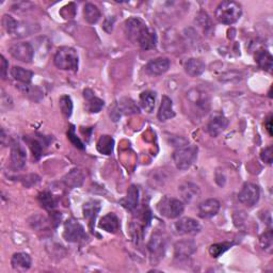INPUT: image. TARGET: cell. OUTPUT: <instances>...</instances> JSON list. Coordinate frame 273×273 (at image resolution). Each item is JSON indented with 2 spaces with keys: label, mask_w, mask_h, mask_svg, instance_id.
<instances>
[{
  "label": "cell",
  "mask_w": 273,
  "mask_h": 273,
  "mask_svg": "<svg viewBox=\"0 0 273 273\" xmlns=\"http://www.w3.org/2000/svg\"><path fill=\"white\" fill-rule=\"evenodd\" d=\"M157 116L160 122H166L168 119L175 116V112H174L173 109V102L171 98H169L166 95L162 96V101Z\"/></svg>",
  "instance_id": "7402d4cb"
},
{
  "label": "cell",
  "mask_w": 273,
  "mask_h": 273,
  "mask_svg": "<svg viewBox=\"0 0 273 273\" xmlns=\"http://www.w3.org/2000/svg\"><path fill=\"white\" fill-rule=\"evenodd\" d=\"M60 109L65 117H70L73 112V102L72 98L68 95H63L60 98Z\"/></svg>",
  "instance_id": "836d02e7"
},
{
  "label": "cell",
  "mask_w": 273,
  "mask_h": 273,
  "mask_svg": "<svg viewBox=\"0 0 273 273\" xmlns=\"http://www.w3.org/2000/svg\"><path fill=\"white\" fill-rule=\"evenodd\" d=\"M98 225H100V227L103 228L104 231L115 234L119 228V220L115 214L109 213L102 218Z\"/></svg>",
  "instance_id": "603a6c76"
},
{
  "label": "cell",
  "mask_w": 273,
  "mask_h": 273,
  "mask_svg": "<svg viewBox=\"0 0 273 273\" xmlns=\"http://www.w3.org/2000/svg\"><path fill=\"white\" fill-rule=\"evenodd\" d=\"M83 16L89 24H96L97 21L100 20L102 14L100 9H98L95 5L86 4L83 9Z\"/></svg>",
  "instance_id": "1f68e13d"
},
{
  "label": "cell",
  "mask_w": 273,
  "mask_h": 273,
  "mask_svg": "<svg viewBox=\"0 0 273 273\" xmlns=\"http://www.w3.org/2000/svg\"><path fill=\"white\" fill-rule=\"evenodd\" d=\"M122 204L129 211H134L137 208L139 204V188L137 186H130L126 198L122 201Z\"/></svg>",
  "instance_id": "cb8c5ba5"
},
{
  "label": "cell",
  "mask_w": 273,
  "mask_h": 273,
  "mask_svg": "<svg viewBox=\"0 0 273 273\" xmlns=\"http://www.w3.org/2000/svg\"><path fill=\"white\" fill-rule=\"evenodd\" d=\"M147 28L148 27L143 23V21L137 17L127 19L124 24V31L126 37L128 38V40L134 43H139L140 39L144 35V32L146 31Z\"/></svg>",
  "instance_id": "8992f818"
},
{
  "label": "cell",
  "mask_w": 273,
  "mask_h": 273,
  "mask_svg": "<svg viewBox=\"0 0 273 273\" xmlns=\"http://www.w3.org/2000/svg\"><path fill=\"white\" fill-rule=\"evenodd\" d=\"M189 100L192 104H194L196 107L200 108L201 110L207 112L209 108V103H208V98L203 93L200 92L199 90H192L189 92Z\"/></svg>",
  "instance_id": "484cf974"
},
{
  "label": "cell",
  "mask_w": 273,
  "mask_h": 273,
  "mask_svg": "<svg viewBox=\"0 0 273 273\" xmlns=\"http://www.w3.org/2000/svg\"><path fill=\"white\" fill-rule=\"evenodd\" d=\"M184 203L175 198L165 196L157 204V210L167 219H177L184 213Z\"/></svg>",
  "instance_id": "277c9868"
},
{
  "label": "cell",
  "mask_w": 273,
  "mask_h": 273,
  "mask_svg": "<svg viewBox=\"0 0 273 273\" xmlns=\"http://www.w3.org/2000/svg\"><path fill=\"white\" fill-rule=\"evenodd\" d=\"M65 185L70 188H77L80 187L84 180V175L81 170L79 169H74L72 170L69 174H67V176L63 178Z\"/></svg>",
  "instance_id": "4316f807"
},
{
  "label": "cell",
  "mask_w": 273,
  "mask_h": 273,
  "mask_svg": "<svg viewBox=\"0 0 273 273\" xmlns=\"http://www.w3.org/2000/svg\"><path fill=\"white\" fill-rule=\"evenodd\" d=\"M68 138H69V140L72 142L74 146H76L77 148H80V149H84V145H83V143L80 141V139H79L77 136H76L75 127H74V126H71V128L69 129V132H68Z\"/></svg>",
  "instance_id": "d590c367"
},
{
  "label": "cell",
  "mask_w": 273,
  "mask_h": 273,
  "mask_svg": "<svg viewBox=\"0 0 273 273\" xmlns=\"http://www.w3.org/2000/svg\"><path fill=\"white\" fill-rule=\"evenodd\" d=\"M259 196L260 191L258 186L252 183H246L241 191L238 194V200L241 204L248 207H252L259 201Z\"/></svg>",
  "instance_id": "ba28073f"
},
{
  "label": "cell",
  "mask_w": 273,
  "mask_h": 273,
  "mask_svg": "<svg viewBox=\"0 0 273 273\" xmlns=\"http://www.w3.org/2000/svg\"><path fill=\"white\" fill-rule=\"evenodd\" d=\"M156 95L151 91H145L140 94V106L147 113H151L155 108Z\"/></svg>",
  "instance_id": "83f0119b"
},
{
  "label": "cell",
  "mask_w": 273,
  "mask_h": 273,
  "mask_svg": "<svg viewBox=\"0 0 273 273\" xmlns=\"http://www.w3.org/2000/svg\"><path fill=\"white\" fill-rule=\"evenodd\" d=\"M101 207H102L101 202L97 201V200H91V201H88L83 204V208H82L83 217L89 221V226H90V229H91L92 233L94 232L93 226H94V223L96 220V217L101 210Z\"/></svg>",
  "instance_id": "4fadbf2b"
},
{
  "label": "cell",
  "mask_w": 273,
  "mask_h": 273,
  "mask_svg": "<svg viewBox=\"0 0 273 273\" xmlns=\"http://www.w3.org/2000/svg\"><path fill=\"white\" fill-rule=\"evenodd\" d=\"M11 76H12L16 81L28 85L31 82L32 77H34V73L20 67H14L13 69H11Z\"/></svg>",
  "instance_id": "f1b7e54d"
},
{
  "label": "cell",
  "mask_w": 273,
  "mask_h": 273,
  "mask_svg": "<svg viewBox=\"0 0 273 273\" xmlns=\"http://www.w3.org/2000/svg\"><path fill=\"white\" fill-rule=\"evenodd\" d=\"M242 8L238 3L226 0L218 6L216 10V18L224 25H233L241 17Z\"/></svg>",
  "instance_id": "6da1fadb"
},
{
  "label": "cell",
  "mask_w": 273,
  "mask_h": 273,
  "mask_svg": "<svg viewBox=\"0 0 273 273\" xmlns=\"http://www.w3.org/2000/svg\"><path fill=\"white\" fill-rule=\"evenodd\" d=\"M198 147L194 145H183L173 153V161L179 170H188L198 158Z\"/></svg>",
  "instance_id": "3957f363"
},
{
  "label": "cell",
  "mask_w": 273,
  "mask_h": 273,
  "mask_svg": "<svg viewBox=\"0 0 273 273\" xmlns=\"http://www.w3.org/2000/svg\"><path fill=\"white\" fill-rule=\"evenodd\" d=\"M184 69L186 73L191 76V77H199V76H201L205 72L206 65L200 59L191 58L185 62Z\"/></svg>",
  "instance_id": "ffe728a7"
},
{
  "label": "cell",
  "mask_w": 273,
  "mask_h": 273,
  "mask_svg": "<svg viewBox=\"0 0 273 273\" xmlns=\"http://www.w3.org/2000/svg\"><path fill=\"white\" fill-rule=\"evenodd\" d=\"M114 147V140L112 137L104 135L97 142V150L104 155H111Z\"/></svg>",
  "instance_id": "4dcf8cb0"
},
{
  "label": "cell",
  "mask_w": 273,
  "mask_h": 273,
  "mask_svg": "<svg viewBox=\"0 0 273 273\" xmlns=\"http://www.w3.org/2000/svg\"><path fill=\"white\" fill-rule=\"evenodd\" d=\"M196 251V245L193 240H180L174 246V255L178 260H186Z\"/></svg>",
  "instance_id": "8fae6325"
},
{
  "label": "cell",
  "mask_w": 273,
  "mask_h": 273,
  "mask_svg": "<svg viewBox=\"0 0 273 273\" xmlns=\"http://www.w3.org/2000/svg\"><path fill=\"white\" fill-rule=\"evenodd\" d=\"M54 65L63 71H74L78 70L79 58L78 53L74 48L63 46L60 47L53 58Z\"/></svg>",
  "instance_id": "7a4b0ae2"
},
{
  "label": "cell",
  "mask_w": 273,
  "mask_h": 273,
  "mask_svg": "<svg viewBox=\"0 0 273 273\" xmlns=\"http://www.w3.org/2000/svg\"><path fill=\"white\" fill-rule=\"evenodd\" d=\"M115 110L117 112V117L121 116V113L125 114H133L139 112V108L135 104L134 101L130 100V98H124L121 103H118L115 106Z\"/></svg>",
  "instance_id": "f546056e"
},
{
  "label": "cell",
  "mask_w": 273,
  "mask_h": 273,
  "mask_svg": "<svg viewBox=\"0 0 273 273\" xmlns=\"http://www.w3.org/2000/svg\"><path fill=\"white\" fill-rule=\"evenodd\" d=\"M83 97L86 102L85 109L91 113L100 112L105 105V102L101 100V98L96 97L90 89H86L83 91Z\"/></svg>",
  "instance_id": "e0dca14e"
},
{
  "label": "cell",
  "mask_w": 273,
  "mask_h": 273,
  "mask_svg": "<svg viewBox=\"0 0 273 273\" xmlns=\"http://www.w3.org/2000/svg\"><path fill=\"white\" fill-rule=\"evenodd\" d=\"M265 126H266V129H267V132L270 136H272V115L270 114L267 119H266V122H265Z\"/></svg>",
  "instance_id": "ab89813d"
},
{
  "label": "cell",
  "mask_w": 273,
  "mask_h": 273,
  "mask_svg": "<svg viewBox=\"0 0 273 273\" xmlns=\"http://www.w3.org/2000/svg\"><path fill=\"white\" fill-rule=\"evenodd\" d=\"M227 125L228 119L224 115H216L210 119L208 125H207V130H208L211 137L216 138L224 132Z\"/></svg>",
  "instance_id": "2e32d148"
},
{
  "label": "cell",
  "mask_w": 273,
  "mask_h": 273,
  "mask_svg": "<svg viewBox=\"0 0 273 273\" xmlns=\"http://www.w3.org/2000/svg\"><path fill=\"white\" fill-rule=\"evenodd\" d=\"M27 155L26 150L19 143H12L11 145V163L14 170H21L26 166Z\"/></svg>",
  "instance_id": "7c38bea8"
},
{
  "label": "cell",
  "mask_w": 273,
  "mask_h": 273,
  "mask_svg": "<svg viewBox=\"0 0 273 273\" xmlns=\"http://www.w3.org/2000/svg\"><path fill=\"white\" fill-rule=\"evenodd\" d=\"M38 200L43 208H45L47 210H52L54 207H56V201H54L53 196L50 192L47 191L41 192L38 196Z\"/></svg>",
  "instance_id": "d6a6232c"
},
{
  "label": "cell",
  "mask_w": 273,
  "mask_h": 273,
  "mask_svg": "<svg viewBox=\"0 0 273 273\" xmlns=\"http://www.w3.org/2000/svg\"><path fill=\"white\" fill-rule=\"evenodd\" d=\"M170 69V60L167 58H157L151 60L146 65V72L153 76H159L168 72Z\"/></svg>",
  "instance_id": "9a60e30c"
},
{
  "label": "cell",
  "mask_w": 273,
  "mask_h": 273,
  "mask_svg": "<svg viewBox=\"0 0 273 273\" xmlns=\"http://www.w3.org/2000/svg\"><path fill=\"white\" fill-rule=\"evenodd\" d=\"M255 61L258 64V67L267 72L272 71L273 67V58L271 53L266 49H258L255 53Z\"/></svg>",
  "instance_id": "d4e9b609"
},
{
  "label": "cell",
  "mask_w": 273,
  "mask_h": 273,
  "mask_svg": "<svg viewBox=\"0 0 273 273\" xmlns=\"http://www.w3.org/2000/svg\"><path fill=\"white\" fill-rule=\"evenodd\" d=\"M63 238L72 244H79L88 239V236L85 234L84 227L75 219H69L64 223V231Z\"/></svg>",
  "instance_id": "5b68a950"
},
{
  "label": "cell",
  "mask_w": 273,
  "mask_h": 273,
  "mask_svg": "<svg viewBox=\"0 0 273 273\" xmlns=\"http://www.w3.org/2000/svg\"><path fill=\"white\" fill-rule=\"evenodd\" d=\"M8 68H9L8 61L6 60V58L4 56H2V77H3V79H6V77H7Z\"/></svg>",
  "instance_id": "f35d334b"
},
{
  "label": "cell",
  "mask_w": 273,
  "mask_h": 273,
  "mask_svg": "<svg viewBox=\"0 0 273 273\" xmlns=\"http://www.w3.org/2000/svg\"><path fill=\"white\" fill-rule=\"evenodd\" d=\"M260 246L266 251H271L272 249V232L268 231L260 237Z\"/></svg>",
  "instance_id": "8d00e7d4"
},
{
  "label": "cell",
  "mask_w": 273,
  "mask_h": 273,
  "mask_svg": "<svg viewBox=\"0 0 273 273\" xmlns=\"http://www.w3.org/2000/svg\"><path fill=\"white\" fill-rule=\"evenodd\" d=\"M260 158L264 162L271 165L272 163V146H267L260 151Z\"/></svg>",
  "instance_id": "74e56055"
},
{
  "label": "cell",
  "mask_w": 273,
  "mask_h": 273,
  "mask_svg": "<svg viewBox=\"0 0 273 273\" xmlns=\"http://www.w3.org/2000/svg\"><path fill=\"white\" fill-rule=\"evenodd\" d=\"M220 202L216 199H208L199 206V216L202 219H210L220 210Z\"/></svg>",
  "instance_id": "5bb4252c"
},
{
  "label": "cell",
  "mask_w": 273,
  "mask_h": 273,
  "mask_svg": "<svg viewBox=\"0 0 273 273\" xmlns=\"http://www.w3.org/2000/svg\"><path fill=\"white\" fill-rule=\"evenodd\" d=\"M11 265L15 271L25 272L31 267V257L24 252L15 253L11 259Z\"/></svg>",
  "instance_id": "44dd1931"
},
{
  "label": "cell",
  "mask_w": 273,
  "mask_h": 273,
  "mask_svg": "<svg viewBox=\"0 0 273 273\" xmlns=\"http://www.w3.org/2000/svg\"><path fill=\"white\" fill-rule=\"evenodd\" d=\"M178 191L185 202L192 203L200 196L199 186L192 183H185L178 188Z\"/></svg>",
  "instance_id": "ac0fdd59"
},
{
  "label": "cell",
  "mask_w": 273,
  "mask_h": 273,
  "mask_svg": "<svg viewBox=\"0 0 273 273\" xmlns=\"http://www.w3.org/2000/svg\"><path fill=\"white\" fill-rule=\"evenodd\" d=\"M148 251L150 257L154 260H158L163 257L166 251V239L161 234L156 233L151 236L148 242Z\"/></svg>",
  "instance_id": "30bf717a"
},
{
  "label": "cell",
  "mask_w": 273,
  "mask_h": 273,
  "mask_svg": "<svg viewBox=\"0 0 273 273\" xmlns=\"http://www.w3.org/2000/svg\"><path fill=\"white\" fill-rule=\"evenodd\" d=\"M9 51L13 58L24 63H30L35 57V49L28 42L16 43L10 47Z\"/></svg>",
  "instance_id": "52a82bcc"
},
{
  "label": "cell",
  "mask_w": 273,
  "mask_h": 273,
  "mask_svg": "<svg viewBox=\"0 0 273 273\" xmlns=\"http://www.w3.org/2000/svg\"><path fill=\"white\" fill-rule=\"evenodd\" d=\"M233 245L232 244H228V242H223V244H216V245H213L210 246L209 248V254L214 257V258H217L221 256L224 252H226V251L231 248Z\"/></svg>",
  "instance_id": "e575fe53"
},
{
  "label": "cell",
  "mask_w": 273,
  "mask_h": 273,
  "mask_svg": "<svg viewBox=\"0 0 273 273\" xmlns=\"http://www.w3.org/2000/svg\"><path fill=\"white\" fill-rule=\"evenodd\" d=\"M174 228L179 235H195L201 232V224L192 218H181L174 224Z\"/></svg>",
  "instance_id": "9c48e42d"
},
{
  "label": "cell",
  "mask_w": 273,
  "mask_h": 273,
  "mask_svg": "<svg viewBox=\"0 0 273 273\" xmlns=\"http://www.w3.org/2000/svg\"><path fill=\"white\" fill-rule=\"evenodd\" d=\"M47 139L44 137H27L25 138V141L28 143L32 154L36 159H40V157L43 155V150L44 147L47 146L48 142Z\"/></svg>",
  "instance_id": "d6986e66"
}]
</instances>
